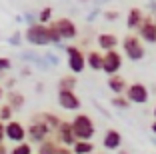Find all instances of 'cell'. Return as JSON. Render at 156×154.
Listing matches in <instances>:
<instances>
[{"label":"cell","instance_id":"cell-6","mask_svg":"<svg viewBox=\"0 0 156 154\" xmlns=\"http://www.w3.org/2000/svg\"><path fill=\"white\" fill-rule=\"evenodd\" d=\"M66 54H68V68L72 70V74H80L86 68V58H84V52L78 46H68L66 48Z\"/></svg>","mask_w":156,"mask_h":154},{"label":"cell","instance_id":"cell-33","mask_svg":"<svg viewBox=\"0 0 156 154\" xmlns=\"http://www.w3.org/2000/svg\"><path fill=\"white\" fill-rule=\"evenodd\" d=\"M152 132H154V134H156V120H154V122H152Z\"/></svg>","mask_w":156,"mask_h":154},{"label":"cell","instance_id":"cell-24","mask_svg":"<svg viewBox=\"0 0 156 154\" xmlns=\"http://www.w3.org/2000/svg\"><path fill=\"white\" fill-rule=\"evenodd\" d=\"M12 114H14V108L10 104H2L0 106V122H8L12 120Z\"/></svg>","mask_w":156,"mask_h":154},{"label":"cell","instance_id":"cell-21","mask_svg":"<svg viewBox=\"0 0 156 154\" xmlns=\"http://www.w3.org/2000/svg\"><path fill=\"white\" fill-rule=\"evenodd\" d=\"M8 104L12 106L14 110L22 108V106H24V94H20V92H16V90L8 92Z\"/></svg>","mask_w":156,"mask_h":154},{"label":"cell","instance_id":"cell-34","mask_svg":"<svg viewBox=\"0 0 156 154\" xmlns=\"http://www.w3.org/2000/svg\"><path fill=\"white\" fill-rule=\"evenodd\" d=\"M2 96H4V90H2V84H0V100H2Z\"/></svg>","mask_w":156,"mask_h":154},{"label":"cell","instance_id":"cell-19","mask_svg":"<svg viewBox=\"0 0 156 154\" xmlns=\"http://www.w3.org/2000/svg\"><path fill=\"white\" fill-rule=\"evenodd\" d=\"M56 148H58V142L54 140V138H46V140H42L40 144H38V154H56Z\"/></svg>","mask_w":156,"mask_h":154},{"label":"cell","instance_id":"cell-31","mask_svg":"<svg viewBox=\"0 0 156 154\" xmlns=\"http://www.w3.org/2000/svg\"><path fill=\"white\" fill-rule=\"evenodd\" d=\"M0 142H4V122H0Z\"/></svg>","mask_w":156,"mask_h":154},{"label":"cell","instance_id":"cell-28","mask_svg":"<svg viewBox=\"0 0 156 154\" xmlns=\"http://www.w3.org/2000/svg\"><path fill=\"white\" fill-rule=\"evenodd\" d=\"M48 30H50V42H60V40H62L60 34L56 32V28L52 26V22H48Z\"/></svg>","mask_w":156,"mask_h":154},{"label":"cell","instance_id":"cell-2","mask_svg":"<svg viewBox=\"0 0 156 154\" xmlns=\"http://www.w3.org/2000/svg\"><path fill=\"white\" fill-rule=\"evenodd\" d=\"M24 38L26 42L34 46H46V44H52L50 42V30L46 24H32V26H28L26 32H24Z\"/></svg>","mask_w":156,"mask_h":154},{"label":"cell","instance_id":"cell-1","mask_svg":"<svg viewBox=\"0 0 156 154\" xmlns=\"http://www.w3.org/2000/svg\"><path fill=\"white\" fill-rule=\"evenodd\" d=\"M70 126H72V134L76 140H92V136L96 132V126L88 114H76Z\"/></svg>","mask_w":156,"mask_h":154},{"label":"cell","instance_id":"cell-8","mask_svg":"<svg viewBox=\"0 0 156 154\" xmlns=\"http://www.w3.org/2000/svg\"><path fill=\"white\" fill-rule=\"evenodd\" d=\"M120 68H122V56H120V52H116V48L106 50L104 54H102V70L110 76V74H116Z\"/></svg>","mask_w":156,"mask_h":154},{"label":"cell","instance_id":"cell-13","mask_svg":"<svg viewBox=\"0 0 156 154\" xmlns=\"http://www.w3.org/2000/svg\"><path fill=\"white\" fill-rule=\"evenodd\" d=\"M120 144H122V136H120V132L114 130V128L106 130L104 140H102V146H104L106 150H118Z\"/></svg>","mask_w":156,"mask_h":154},{"label":"cell","instance_id":"cell-36","mask_svg":"<svg viewBox=\"0 0 156 154\" xmlns=\"http://www.w3.org/2000/svg\"><path fill=\"white\" fill-rule=\"evenodd\" d=\"M154 116H156V108H154Z\"/></svg>","mask_w":156,"mask_h":154},{"label":"cell","instance_id":"cell-29","mask_svg":"<svg viewBox=\"0 0 156 154\" xmlns=\"http://www.w3.org/2000/svg\"><path fill=\"white\" fill-rule=\"evenodd\" d=\"M56 154H72V150H70L68 146H62V144H58V148H56Z\"/></svg>","mask_w":156,"mask_h":154},{"label":"cell","instance_id":"cell-4","mask_svg":"<svg viewBox=\"0 0 156 154\" xmlns=\"http://www.w3.org/2000/svg\"><path fill=\"white\" fill-rule=\"evenodd\" d=\"M122 48H124V54L128 56L130 60H142L144 58V44L142 40L134 34H128V36L122 38Z\"/></svg>","mask_w":156,"mask_h":154},{"label":"cell","instance_id":"cell-26","mask_svg":"<svg viewBox=\"0 0 156 154\" xmlns=\"http://www.w3.org/2000/svg\"><path fill=\"white\" fill-rule=\"evenodd\" d=\"M40 24H48L50 22V18H52V10L50 8H42V12H40Z\"/></svg>","mask_w":156,"mask_h":154},{"label":"cell","instance_id":"cell-23","mask_svg":"<svg viewBox=\"0 0 156 154\" xmlns=\"http://www.w3.org/2000/svg\"><path fill=\"white\" fill-rule=\"evenodd\" d=\"M32 144L30 142H18V144H14L12 150H8V154H32Z\"/></svg>","mask_w":156,"mask_h":154},{"label":"cell","instance_id":"cell-16","mask_svg":"<svg viewBox=\"0 0 156 154\" xmlns=\"http://www.w3.org/2000/svg\"><path fill=\"white\" fill-rule=\"evenodd\" d=\"M142 20H144L142 10H140V8H130L128 16H126V26H128L130 30H136V28L142 24Z\"/></svg>","mask_w":156,"mask_h":154},{"label":"cell","instance_id":"cell-30","mask_svg":"<svg viewBox=\"0 0 156 154\" xmlns=\"http://www.w3.org/2000/svg\"><path fill=\"white\" fill-rule=\"evenodd\" d=\"M104 18H106V20H116V18H118V12H114V10H108V12H104Z\"/></svg>","mask_w":156,"mask_h":154},{"label":"cell","instance_id":"cell-9","mask_svg":"<svg viewBox=\"0 0 156 154\" xmlns=\"http://www.w3.org/2000/svg\"><path fill=\"white\" fill-rule=\"evenodd\" d=\"M54 136H56V142L62 146H72L76 142V138L72 134V126H70L68 120H60V124L54 130Z\"/></svg>","mask_w":156,"mask_h":154},{"label":"cell","instance_id":"cell-11","mask_svg":"<svg viewBox=\"0 0 156 154\" xmlns=\"http://www.w3.org/2000/svg\"><path fill=\"white\" fill-rule=\"evenodd\" d=\"M140 34V40H146L150 44H156V20L152 16H144L142 24L136 28Z\"/></svg>","mask_w":156,"mask_h":154},{"label":"cell","instance_id":"cell-20","mask_svg":"<svg viewBox=\"0 0 156 154\" xmlns=\"http://www.w3.org/2000/svg\"><path fill=\"white\" fill-rule=\"evenodd\" d=\"M38 116H40L42 120H44V122L48 124V128H50L52 132L56 130V126H58V124H60V120H62L60 116H56V114H52V112H42V114H38Z\"/></svg>","mask_w":156,"mask_h":154},{"label":"cell","instance_id":"cell-14","mask_svg":"<svg viewBox=\"0 0 156 154\" xmlns=\"http://www.w3.org/2000/svg\"><path fill=\"white\" fill-rule=\"evenodd\" d=\"M118 36L116 34H112V32H102V34H98V46H100L102 50H114L116 46H118Z\"/></svg>","mask_w":156,"mask_h":154},{"label":"cell","instance_id":"cell-27","mask_svg":"<svg viewBox=\"0 0 156 154\" xmlns=\"http://www.w3.org/2000/svg\"><path fill=\"white\" fill-rule=\"evenodd\" d=\"M10 66H12L10 58H6V56H0V72H6V70H10Z\"/></svg>","mask_w":156,"mask_h":154},{"label":"cell","instance_id":"cell-35","mask_svg":"<svg viewBox=\"0 0 156 154\" xmlns=\"http://www.w3.org/2000/svg\"><path fill=\"white\" fill-rule=\"evenodd\" d=\"M120 154H128V152H120Z\"/></svg>","mask_w":156,"mask_h":154},{"label":"cell","instance_id":"cell-12","mask_svg":"<svg viewBox=\"0 0 156 154\" xmlns=\"http://www.w3.org/2000/svg\"><path fill=\"white\" fill-rule=\"evenodd\" d=\"M58 104L64 110H78L80 108V98L74 90H58Z\"/></svg>","mask_w":156,"mask_h":154},{"label":"cell","instance_id":"cell-25","mask_svg":"<svg viewBox=\"0 0 156 154\" xmlns=\"http://www.w3.org/2000/svg\"><path fill=\"white\" fill-rule=\"evenodd\" d=\"M112 104H114L116 108H128L130 102H128V98H126L124 94H116L114 98H112Z\"/></svg>","mask_w":156,"mask_h":154},{"label":"cell","instance_id":"cell-32","mask_svg":"<svg viewBox=\"0 0 156 154\" xmlns=\"http://www.w3.org/2000/svg\"><path fill=\"white\" fill-rule=\"evenodd\" d=\"M0 154H8V148L4 146V142H0Z\"/></svg>","mask_w":156,"mask_h":154},{"label":"cell","instance_id":"cell-22","mask_svg":"<svg viewBox=\"0 0 156 154\" xmlns=\"http://www.w3.org/2000/svg\"><path fill=\"white\" fill-rule=\"evenodd\" d=\"M74 86H76V76L74 74H66L58 82V90H74Z\"/></svg>","mask_w":156,"mask_h":154},{"label":"cell","instance_id":"cell-5","mask_svg":"<svg viewBox=\"0 0 156 154\" xmlns=\"http://www.w3.org/2000/svg\"><path fill=\"white\" fill-rule=\"evenodd\" d=\"M124 96L128 98L130 104H146L148 102V88L144 86L142 82H134V84L126 86Z\"/></svg>","mask_w":156,"mask_h":154},{"label":"cell","instance_id":"cell-3","mask_svg":"<svg viewBox=\"0 0 156 154\" xmlns=\"http://www.w3.org/2000/svg\"><path fill=\"white\" fill-rule=\"evenodd\" d=\"M50 134H52V130L48 128V124H46L38 114L32 116V122H30V126L26 128V136L28 138H30L32 142H36V144H40V142L46 140Z\"/></svg>","mask_w":156,"mask_h":154},{"label":"cell","instance_id":"cell-10","mask_svg":"<svg viewBox=\"0 0 156 154\" xmlns=\"http://www.w3.org/2000/svg\"><path fill=\"white\" fill-rule=\"evenodd\" d=\"M52 26L56 28V32L60 34L62 40H72V38L78 34L76 24H74L70 18H56L54 22H52Z\"/></svg>","mask_w":156,"mask_h":154},{"label":"cell","instance_id":"cell-17","mask_svg":"<svg viewBox=\"0 0 156 154\" xmlns=\"http://www.w3.org/2000/svg\"><path fill=\"white\" fill-rule=\"evenodd\" d=\"M84 58H86V64L92 70H102V54L98 50H90L88 54H84Z\"/></svg>","mask_w":156,"mask_h":154},{"label":"cell","instance_id":"cell-18","mask_svg":"<svg viewBox=\"0 0 156 154\" xmlns=\"http://www.w3.org/2000/svg\"><path fill=\"white\" fill-rule=\"evenodd\" d=\"M92 152H94L92 140H76L72 144V154H92Z\"/></svg>","mask_w":156,"mask_h":154},{"label":"cell","instance_id":"cell-15","mask_svg":"<svg viewBox=\"0 0 156 154\" xmlns=\"http://www.w3.org/2000/svg\"><path fill=\"white\" fill-rule=\"evenodd\" d=\"M126 86H128V82H126L124 76H120V74H110V78H108V88H110L114 94H124Z\"/></svg>","mask_w":156,"mask_h":154},{"label":"cell","instance_id":"cell-7","mask_svg":"<svg viewBox=\"0 0 156 154\" xmlns=\"http://www.w3.org/2000/svg\"><path fill=\"white\" fill-rule=\"evenodd\" d=\"M4 138H8L14 144L24 142V138H26V128H24V124L18 122V120H8V122H4Z\"/></svg>","mask_w":156,"mask_h":154}]
</instances>
